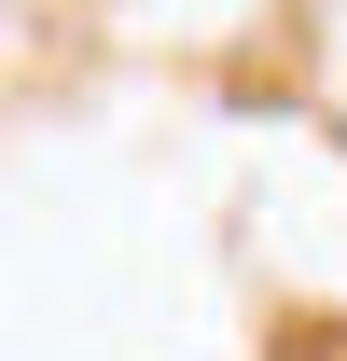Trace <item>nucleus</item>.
Returning a JSON list of instances; mask_svg holds the SVG:
<instances>
[]
</instances>
